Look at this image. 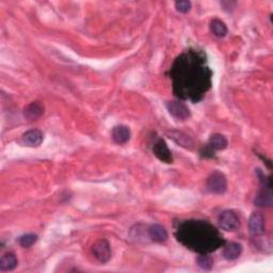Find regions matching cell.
Segmentation results:
<instances>
[{"mask_svg": "<svg viewBox=\"0 0 273 273\" xmlns=\"http://www.w3.org/2000/svg\"><path fill=\"white\" fill-rule=\"evenodd\" d=\"M153 152L157 158L161 160L162 162H165V163H172L173 162L172 153H171L165 140L159 139L158 141H157L154 144Z\"/></svg>", "mask_w": 273, "mask_h": 273, "instance_id": "9", "label": "cell"}, {"mask_svg": "<svg viewBox=\"0 0 273 273\" xmlns=\"http://www.w3.org/2000/svg\"><path fill=\"white\" fill-rule=\"evenodd\" d=\"M242 253V245L238 242H229L224 245L223 256L228 261H235Z\"/></svg>", "mask_w": 273, "mask_h": 273, "instance_id": "16", "label": "cell"}, {"mask_svg": "<svg viewBox=\"0 0 273 273\" xmlns=\"http://www.w3.org/2000/svg\"><path fill=\"white\" fill-rule=\"evenodd\" d=\"M112 139L117 144H125L131 139V129L125 125H118L112 129Z\"/></svg>", "mask_w": 273, "mask_h": 273, "instance_id": "14", "label": "cell"}, {"mask_svg": "<svg viewBox=\"0 0 273 273\" xmlns=\"http://www.w3.org/2000/svg\"><path fill=\"white\" fill-rule=\"evenodd\" d=\"M210 31L213 32L217 38H224L228 34V27L222 20L215 18L210 22Z\"/></svg>", "mask_w": 273, "mask_h": 273, "instance_id": "18", "label": "cell"}, {"mask_svg": "<svg viewBox=\"0 0 273 273\" xmlns=\"http://www.w3.org/2000/svg\"><path fill=\"white\" fill-rule=\"evenodd\" d=\"M207 189L211 193L223 194L228 190V180L219 171H216L207 179Z\"/></svg>", "mask_w": 273, "mask_h": 273, "instance_id": "4", "label": "cell"}, {"mask_svg": "<svg viewBox=\"0 0 273 273\" xmlns=\"http://www.w3.org/2000/svg\"><path fill=\"white\" fill-rule=\"evenodd\" d=\"M22 140L27 146L39 147L43 142V134L39 129H31L23 135Z\"/></svg>", "mask_w": 273, "mask_h": 273, "instance_id": "12", "label": "cell"}, {"mask_svg": "<svg viewBox=\"0 0 273 273\" xmlns=\"http://www.w3.org/2000/svg\"><path fill=\"white\" fill-rule=\"evenodd\" d=\"M258 175L261 177L262 188L258 191V193L255 196L254 204L258 207H271L273 204V196L271 191V182L270 180L266 179V176L258 170Z\"/></svg>", "mask_w": 273, "mask_h": 273, "instance_id": "3", "label": "cell"}, {"mask_svg": "<svg viewBox=\"0 0 273 273\" xmlns=\"http://www.w3.org/2000/svg\"><path fill=\"white\" fill-rule=\"evenodd\" d=\"M176 237L187 248L202 254L216 251L224 243L219 231L205 221L182 222L177 228Z\"/></svg>", "mask_w": 273, "mask_h": 273, "instance_id": "2", "label": "cell"}, {"mask_svg": "<svg viewBox=\"0 0 273 273\" xmlns=\"http://www.w3.org/2000/svg\"><path fill=\"white\" fill-rule=\"evenodd\" d=\"M147 234L149 239L154 242H158L162 243L166 242L168 240V231L167 229L162 227V225L159 224H153L147 229Z\"/></svg>", "mask_w": 273, "mask_h": 273, "instance_id": "11", "label": "cell"}, {"mask_svg": "<svg viewBox=\"0 0 273 273\" xmlns=\"http://www.w3.org/2000/svg\"><path fill=\"white\" fill-rule=\"evenodd\" d=\"M191 4L190 1H187V0H181V1H176L175 2V8L180 13H182V14H186V13L190 12L191 10Z\"/></svg>", "mask_w": 273, "mask_h": 273, "instance_id": "21", "label": "cell"}, {"mask_svg": "<svg viewBox=\"0 0 273 273\" xmlns=\"http://www.w3.org/2000/svg\"><path fill=\"white\" fill-rule=\"evenodd\" d=\"M249 229L253 236H261L265 233V218L262 214L253 213L249 219Z\"/></svg>", "mask_w": 273, "mask_h": 273, "instance_id": "10", "label": "cell"}, {"mask_svg": "<svg viewBox=\"0 0 273 273\" xmlns=\"http://www.w3.org/2000/svg\"><path fill=\"white\" fill-rule=\"evenodd\" d=\"M18 265L16 255L13 252H6L0 258V271L8 272L13 271Z\"/></svg>", "mask_w": 273, "mask_h": 273, "instance_id": "15", "label": "cell"}, {"mask_svg": "<svg viewBox=\"0 0 273 273\" xmlns=\"http://www.w3.org/2000/svg\"><path fill=\"white\" fill-rule=\"evenodd\" d=\"M38 239L39 237L36 234H26L18 239V242L23 248H30L38 241Z\"/></svg>", "mask_w": 273, "mask_h": 273, "instance_id": "20", "label": "cell"}, {"mask_svg": "<svg viewBox=\"0 0 273 273\" xmlns=\"http://www.w3.org/2000/svg\"><path fill=\"white\" fill-rule=\"evenodd\" d=\"M166 106L169 113L176 120L185 121L190 118L191 114H190L189 108L182 101H177V100L168 101Z\"/></svg>", "mask_w": 273, "mask_h": 273, "instance_id": "7", "label": "cell"}, {"mask_svg": "<svg viewBox=\"0 0 273 273\" xmlns=\"http://www.w3.org/2000/svg\"><path fill=\"white\" fill-rule=\"evenodd\" d=\"M228 145V139L221 134H215L210 136L208 142V147L211 151H222Z\"/></svg>", "mask_w": 273, "mask_h": 273, "instance_id": "17", "label": "cell"}, {"mask_svg": "<svg viewBox=\"0 0 273 273\" xmlns=\"http://www.w3.org/2000/svg\"><path fill=\"white\" fill-rule=\"evenodd\" d=\"M219 227L227 231H234L240 227V219L233 210H224L218 218Z\"/></svg>", "mask_w": 273, "mask_h": 273, "instance_id": "5", "label": "cell"}, {"mask_svg": "<svg viewBox=\"0 0 273 273\" xmlns=\"http://www.w3.org/2000/svg\"><path fill=\"white\" fill-rule=\"evenodd\" d=\"M171 72L175 95L183 99L200 100L211 86V71L197 51L182 53L175 61Z\"/></svg>", "mask_w": 273, "mask_h": 273, "instance_id": "1", "label": "cell"}, {"mask_svg": "<svg viewBox=\"0 0 273 273\" xmlns=\"http://www.w3.org/2000/svg\"><path fill=\"white\" fill-rule=\"evenodd\" d=\"M167 136L169 138L175 142L177 145H180L186 149H192L194 146V142L193 140L190 138L188 135L185 133L180 132V131H175V129H172V131H168Z\"/></svg>", "mask_w": 273, "mask_h": 273, "instance_id": "8", "label": "cell"}, {"mask_svg": "<svg viewBox=\"0 0 273 273\" xmlns=\"http://www.w3.org/2000/svg\"><path fill=\"white\" fill-rule=\"evenodd\" d=\"M44 113V107L39 101H32L24 109V115L27 120L36 121Z\"/></svg>", "mask_w": 273, "mask_h": 273, "instance_id": "13", "label": "cell"}, {"mask_svg": "<svg viewBox=\"0 0 273 273\" xmlns=\"http://www.w3.org/2000/svg\"><path fill=\"white\" fill-rule=\"evenodd\" d=\"M196 263L203 270H206V271L211 270V268H213L214 266L213 258L208 256L207 254H201L199 257H197Z\"/></svg>", "mask_w": 273, "mask_h": 273, "instance_id": "19", "label": "cell"}, {"mask_svg": "<svg viewBox=\"0 0 273 273\" xmlns=\"http://www.w3.org/2000/svg\"><path fill=\"white\" fill-rule=\"evenodd\" d=\"M92 253L94 257L101 264H106L111 259V247L106 239H100L92 247Z\"/></svg>", "mask_w": 273, "mask_h": 273, "instance_id": "6", "label": "cell"}]
</instances>
